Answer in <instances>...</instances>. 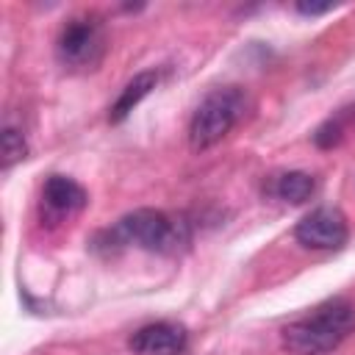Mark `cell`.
I'll return each instance as SVG.
<instances>
[{
	"label": "cell",
	"mask_w": 355,
	"mask_h": 355,
	"mask_svg": "<svg viewBox=\"0 0 355 355\" xmlns=\"http://www.w3.org/2000/svg\"><path fill=\"white\" fill-rule=\"evenodd\" d=\"M352 327H355V308L347 300L336 297L316 305L305 316L288 322L280 333V341L283 349H288L291 355H324L336 349L352 333Z\"/></svg>",
	"instance_id": "obj_1"
},
{
	"label": "cell",
	"mask_w": 355,
	"mask_h": 355,
	"mask_svg": "<svg viewBox=\"0 0 355 355\" xmlns=\"http://www.w3.org/2000/svg\"><path fill=\"white\" fill-rule=\"evenodd\" d=\"M244 108H247V97L236 86H222V89H214L211 94H205L189 122L191 150L200 153V150H208L216 141H222L233 130V125L244 116Z\"/></svg>",
	"instance_id": "obj_2"
},
{
	"label": "cell",
	"mask_w": 355,
	"mask_h": 355,
	"mask_svg": "<svg viewBox=\"0 0 355 355\" xmlns=\"http://www.w3.org/2000/svg\"><path fill=\"white\" fill-rule=\"evenodd\" d=\"M105 50H108L105 25L94 14L72 17L61 28V33L55 39V58L69 72H92V69H97L103 55H105Z\"/></svg>",
	"instance_id": "obj_3"
},
{
	"label": "cell",
	"mask_w": 355,
	"mask_h": 355,
	"mask_svg": "<svg viewBox=\"0 0 355 355\" xmlns=\"http://www.w3.org/2000/svg\"><path fill=\"white\" fill-rule=\"evenodd\" d=\"M108 236L116 244H136L150 252H172L178 250V241H180V225L172 222L164 211L139 208L122 216L116 227L108 230Z\"/></svg>",
	"instance_id": "obj_4"
},
{
	"label": "cell",
	"mask_w": 355,
	"mask_h": 355,
	"mask_svg": "<svg viewBox=\"0 0 355 355\" xmlns=\"http://www.w3.org/2000/svg\"><path fill=\"white\" fill-rule=\"evenodd\" d=\"M294 239L311 250H341L349 239V227L338 208H316L297 222Z\"/></svg>",
	"instance_id": "obj_5"
},
{
	"label": "cell",
	"mask_w": 355,
	"mask_h": 355,
	"mask_svg": "<svg viewBox=\"0 0 355 355\" xmlns=\"http://www.w3.org/2000/svg\"><path fill=\"white\" fill-rule=\"evenodd\" d=\"M86 200L89 197L80 183L64 175H50L42 186V216L47 222H64L78 211H83Z\"/></svg>",
	"instance_id": "obj_6"
},
{
	"label": "cell",
	"mask_w": 355,
	"mask_h": 355,
	"mask_svg": "<svg viewBox=\"0 0 355 355\" xmlns=\"http://www.w3.org/2000/svg\"><path fill=\"white\" fill-rule=\"evenodd\" d=\"M133 355H180L186 349V330L172 322L144 324L130 336Z\"/></svg>",
	"instance_id": "obj_7"
},
{
	"label": "cell",
	"mask_w": 355,
	"mask_h": 355,
	"mask_svg": "<svg viewBox=\"0 0 355 355\" xmlns=\"http://www.w3.org/2000/svg\"><path fill=\"white\" fill-rule=\"evenodd\" d=\"M155 83H158V72H153V69H147V72H139V75H133L128 83H125V89H122V94L116 97V103L111 105V111H108V122H114V125H119L153 89H155Z\"/></svg>",
	"instance_id": "obj_8"
},
{
	"label": "cell",
	"mask_w": 355,
	"mask_h": 355,
	"mask_svg": "<svg viewBox=\"0 0 355 355\" xmlns=\"http://www.w3.org/2000/svg\"><path fill=\"white\" fill-rule=\"evenodd\" d=\"M313 189H316V183H313L311 175H305V172H286V175L275 178V183H272L269 191H272L277 200H283V202L300 205V202L311 200Z\"/></svg>",
	"instance_id": "obj_9"
},
{
	"label": "cell",
	"mask_w": 355,
	"mask_h": 355,
	"mask_svg": "<svg viewBox=\"0 0 355 355\" xmlns=\"http://www.w3.org/2000/svg\"><path fill=\"white\" fill-rule=\"evenodd\" d=\"M25 153H28V144H25L22 133L14 130V128H6L3 136H0V155H3L0 161H3V169H11L17 161L25 158Z\"/></svg>",
	"instance_id": "obj_10"
},
{
	"label": "cell",
	"mask_w": 355,
	"mask_h": 355,
	"mask_svg": "<svg viewBox=\"0 0 355 355\" xmlns=\"http://www.w3.org/2000/svg\"><path fill=\"white\" fill-rule=\"evenodd\" d=\"M341 136H344V125H341V119H327L316 133H313V141L319 144V147H336L338 141H341Z\"/></svg>",
	"instance_id": "obj_11"
},
{
	"label": "cell",
	"mask_w": 355,
	"mask_h": 355,
	"mask_svg": "<svg viewBox=\"0 0 355 355\" xmlns=\"http://www.w3.org/2000/svg\"><path fill=\"white\" fill-rule=\"evenodd\" d=\"M302 14H324V11H330V6H305V3H300L297 6Z\"/></svg>",
	"instance_id": "obj_12"
}]
</instances>
